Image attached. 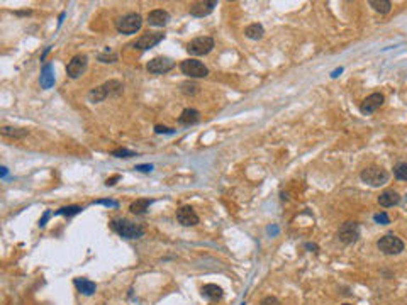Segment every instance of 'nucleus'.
I'll list each match as a JSON object with an SVG mask.
<instances>
[{
	"label": "nucleus",
	"mask_w": 407,
	"mask_h": 305,
	"mask_svg": "<svg viewBox=\"0 0 407 305\" xmlns=\"http://www.w3.org/2000/svg\"><path fill=\"white\" fill-rule=\"evenodd\" d=\"M110 229L117 232L119 236L126 237V239H139V237L144 236L143 227L127 219H112L110 220Z\"/></svg>",
	"instance_id": "obj_1"
},
{
	"label": "nucleus",
	"mask_w": 407,
	"mask_h": 305,
	"mask_svg": "<svg viewBox=\"0 0 407 305\" xmlns=\"http://www.w3.org/2000/svg\"><path fill=\"white\" fill-rule=\"evenodd\" d=\"M143 26V17L136 12H129L115 21V29L121 34H134Z\"/></svg>",
	"instance_id": "obj_2"
},
{
	"label": "nucleus",
	"mask_w": 407,
	"mask_h": 305,
	"mask_svg": "<svg viewBox=\"0 0 407 305\" xmlns=\"http://www.w3.org/2000/svg\"><path fill=\"white\" fill-rule=\"evenodd\" d=\"M360 178L370 187H380L389 181V173L383 168H380V166H370V168L361 171Z\"/></svg>",
	"instance_id": "obj_3"
},
{
	"label": "nucleus",
	"mask_w": 407,
	"mask_h": 305,
	"mask_svg": "<svg viewBox=\"0 0 407 305\" xmlns=\"http://www.w3.org/2000/svg\"><path fill=\"white\" fill-rule=\"evenodd\" d=\"M377 248H378V251H382L383 254H387V256H394V254H399L404 251V242L400 241L397 236L385 234L378 239Z\"/></svg>",
	"instance_id": "obj_4"
},
{
	"label": "nucleus",
	"mask_w": 407,
	"mask_h": 305,
	"mask_svg": "<svg viewBox=\"0 0 407 305\" xmlns=\"http://www.w3.org/2000/svg\"><path fill=\"white\" fill-rule=\"evenodd\" d=\"M214 49V39L210 36H199L187 44V51L192 56H204Z\"/></svg>",
	"instance_id": "obj_5"
},
{
	"label": "nucleus",
	"mask_w": 407,
	"mask_h": 305,
	"mask_svg": "<svg viewBox=\"0 0 407 305\" xmlns=\"http://www.w3.org/2000/svg\"><path fill=\"white\" fill-rule=\"evenodd\" d=\"M121 90H122V83L117 80H110V82H105L104 85L93 88V90L88 93V98H90L92 102H102L104 98H107L110 95V93H117Z\"/></svg>",
	"instance_id": "obj_6"
},
{
	"label": "nucleus",
	"mask_w": 407,
	"mask_h": 305,
	"mask_svg": "<svg viewBox=\"0 0 407 305\" xmlns=\"http://www.w3.org/2000/svg\"><path fill=\"white\" fill-rule=\"evenodd\" d=\"M180 70H182L183 75L190 76V78H204V76L209 75V68H207V66H205L202 61L192 59V58L182 61Z\"/></svg>",
	"instance_id": "obj_7"
},
{
	"label": "nucleus",
	"mask_w": 407,
	"mask_h": 305,
	"mask_svg": "<svg viewBox=\"0 0 407 305\" xmlns=\"http://www.w3.org/2000/svg\"><path fill=\"white\" fill-rule=\"evenodd\" d=\"M165 39L163 32H146L141 37H138L134 43H131V46L134 49H141V51H146V49L154 48L156 44H160Z\"/></svg>",
	"instance_id": "obj_8"
},
{
	"label": "nucleus",
	"mask_w": 407,
	"mask_h": 305,
	"mask_svg": "<svg viewBox=\"0 0 407 305\" xmlns=\"http://www.w3.org/2000/svg\"><path fill=\"white\" fill-rule=\"evenodd\" d=\"M173 68H175V61L166 56H156L151 61H148L146 65V70L154 75H165Z\"/></svg>",
	"instance_id": "obj_9"
},
{
	"label": "nucleus",
	"mask_w": 407,
	"mask_h": 305,
	"mask_svg": "<svg viewBox=\"0 0 407 305\" xmlns=\"http://www.w3.org/2000/svg\"><path fill=\"white\" fill-rule=\"evenodd\" d=\"M360 237V226L356 222H344L341 227L338 229V239L344 242V244H351V242H356Z\"/></svg>",
	"instance_id": "obj_10"
},
{
	"label": "nucleus",
	"mask_w": 407,
	"mask_h": 305,
	"mask_svg": "<svg viewBox=\"0 0 407 305\" xmlns=\"http://www.w3.org/2000/svg\"><path fill=\"white\" fill-rule=\"evenodd\" d=\"M87 63H88V58L85 54H76V56L71 58V61L66 66V73H68L70 78H78V76H82L85 73L87 70Z\"/></svg>",
	"instance_id": "obj_11"
},
{
	"label": "nucleus",
	"mask_w": 407,
	"mask_h": 305,
	"mask_svg": "<svg viewBox=\"0 0 407 305\" xmlns=\"http://www.w3.org/2000/svg\"><path fill=\"white\" fill-rule=\"evenodd\" d=\"M383 102H385V97H383L382 93H378V92L372 93V95H369L363 102H361L360 112L365 114V115H370L373 112H377V110L383 105Z\"/></svg>",
	"instance_id": "obj_12"
},
{
	"label": "nucleus",
	"mask_w": 407,
	"mask_h": 305,
	"mask_svg": "<svg viewBox=\"0 0 407 305\" xmlns=\"http://www.w3.org/2000/svg\"><path fill=\"white\" fill-rule=\"evenodd\" d=\"M177 220L182 226L192 227V226L199 224V215L195 214V210L190 207V205H182V207L177 210Z\"/></svg>",
	"instance_id": "obj_13"
},
{
	"label": "nucleus",
	"mask_w": 407,
	"mask_h": 305,
	"mask_svg": "<svg viewBox=\"0 0 407 305\" xmlns=\"http://www.w3.org/2000/svg\"><path fill=\"white\" fill-rule=\"evenodd\" d=\"M217 5L216 0H205V2H195L190 5L188 12L193 17H204V15H209L214 10V7Z\"/></svg>",
	"instance_id": "obj_14"
},
{
	"label": "nucleus",
	"mask_w": 407,
	"mask_h": 305,
	"mask_svg": "<svg viewBox=\"0 0 407 305\" xmlns=\"http://www.w3.org/2000/svg\"><path fill=\"white\" fill-rule=\"evenodd\" d=\"M146 21H148V24L153 27H163L170 22V14L163 9H154L148 14Z\"/></svg>",
	"instance_id": "obj_15"
},
{
	"label": "nucleus",
	"mask_w": 407,
	"mask_h": 305,
	"mask_svg": "<svg viewBox=\"0 0 407 305\" xmlns=\"http://www.w3.org/2000/svg\"><path fill=\"white\" fill-rule=\"evenodd\" d=\"M202 295L207 298V300H210V302H217V300H221V298H222L224 292H222V288L219 285L207 283V285L202 287Z\"/></svg>",
	"instance_id": "obj_16"
},
{
	"label": "nucleus",
	"mask_w": 407,
	"mask_h": 305,
	"mask_svg": "<svg viewBox=\"0 0 407 305\" xmlns=\"http://www.w3.org/2000/svg\"><path fill=\"white\" fill-rule=\"evenodd\" d=\"M400 202V195L395 190H385L380 193V197H378V204L382 205V207H394V205H397Z\"/></svg>",
	"instance_id": "obj_17"
},
{
	"label": "nucleus",
	"mask_w": 407,
	"mask_h": 305,
	"mask_svg": "<svg viewBox=\"0 0 407 305\" xmlns=\"http://www.w3.org/2000/svg\"><path fill=\"white\" fill-rule=\"evenodd\" d=\"M199 120H200L199 110H195V109H185L180 114V117H178V124H182V126H193V124H197Z\"/></svg>",
	"instance_id": "obj_18"
},
{
	"label": "nucleus",
	"mask_w": 407,
	"mask_h": 305,
	"mask_svg": "<svg viewBox=\"0 0 407 305\" xmlns=\"http://www.w3.org/2000/svg\"><path fill=\"white\" fill-rule=\"evenodd\" d=\"M73 285L78 288V292L83 293V295H93V293L97 292V285L87 278H75Z\"/></svg>",
	"instance_id": "obj_19"
},
{
	"label": "nucleus",
	"mask_w": 407,
	"mask_h": 305,
	"mask_svg": "<svg viewBox=\"0 0 407 305\" xmlns=\"http://www.w3.org/2000/svg\"><path fill=\"white\" fill-rule=\"evenodd\" d=\"M4 137H12V139H22V137H26L29 134V131L27 129H22V127H12V126H2V129H0Z\"/></svg>",
	"instance_id": "obj_20"
},
{
	"label": "nucleus",
	"mask_w": 407,
	"mask_h": 305,
	"mask_svg": "<svg viewBox=\"0 0 407 305\" xmlns=\"http://www.w3.org/2000/svg\"><path fill=\"white\" fill-rule=\"evenodd\" d=\"M151 204H153L151 198H138L136 202L131 204L129 210L132 214H136V215H143V214H146V210L149 209V205H151Z\"/></svg>",
	"instance_id": "obj_21"
},
{
	"label": "nucleus",
	"mask_w": 407,
	"mask_h": 305,
	"mask_svg": "<svg viewBox=\"0 0 407 305\" xmlns=\"http://www.w3.org/2000/svg\"><path fill=\"white\" fill-rule=\"evenodd\" d=\"M263 34H265V29H263V26L258 24V22L249 24L246 29H244V36L249 37V39H261Z\"/></svg>",
	"instance_id": "obj_22"
},
{
	"label": "nucleus",
	"mask_w": 407,
	"mask_h": 305,
	"mask_svg": "<svg viewBox=\"0 0 407 305\" xmlns=\"http://www.w3.org/2000/svg\"><path fill=\"white\" fill-rule=\"evenodd\" d=\"M53 83H54V76L51 73V65H46L41 73V85L43 88H51Z\"/></svg>",
	"instance_id": "obj_23"
},
{
	"label": "nucleus",
	"mask_w": 407,
	"mask_h": 305,
	"mask_svg": "<svg viewBox=\"0 0 407 305\" xmlns=\"http://www.w3.org/2000/svg\"><path fill=\"white\" fill-rule=\"evenodd\" d=\"M369 4L370 7H373V10H377L380 14H389L390 7H392V2H389V0H370Z\"/></svg>",
	"instance_id": "obj_24"
},
{
	"label": "nucleus",
	"mask_w": 407,
	"mask_h": 305,
	"mask_svg": "<svg viewBox=\"0 0 407 305\" xmlns=\"http://www.w3.org/2000/svg\"><path fill=\"white\" fill-rule=\"evenodd\" d=\"M394 175H395V178H397V180L407 181V163H399V165H395Z\"/></svg>",
	"instance_id": "obj_25"
},
{
	"label": "nucleus",
	"mask_w": 407,
	"mask_h": 305,
	"mask_svg": "<svg viewBox=\"0 0 407 305\" xmlns=\"http://www.w3.org/2000/svg\"><path fill=\"white\" fill-rule=\"evenodd\" d=\"M80 212H82L80 205H70V207H63V209L56 210L58 215H68V217H71V215H75V214H80Z\"/></svg>",
	"instance_id": "obj_26"
},
{
	"label": "nucleus",
	"mask_w": 407,
	"mask_h": 305,
	"mask_svg": "<svg viewBox=\"0 0 407 305\" xmlns=\"http://www.w3.org/2000/svg\"><path fill=\"white\" fill-rule=\"evenodd\" d=\"M112 156H115V158H132V156H136V153L129 151V149H126V148H119V149H114Z\"/></svg>",
	"instance_id": "obj_27"
},
{
	"label": "nucleus",
	"mask_w": 407,
	"mask_h": 305,
	"mask_svg": "<svg viewBox=\"0 0 407 305\" xmlns=\"http://www.w3.org/2000/svg\"><path fill=\"white\" fill-rule=\"evenodd\" d=\"M182 88L180 90L183 92V93H187V95H193V93H197V85H195V83H192V82H185V83H182L180 85Z\"/></svg>",
	"instance_id": "obj_28"
},
{
	"label": "nucleus",
	"mask_w": 407,
	"mask_h": 305,
	"mask_svg": "<svg viewBox=\"0 0 407 305\" xmlns=\"http://www.w3.org/2000/svg\"><path fill=\"white\" fill-rule=\"evenodd\" d=\"M99 59L102 61V63H114V61H117V54L115 53H109V49H107V53L99 54Z\"/></svg>",
	"instance_id": "obj_29"
},
{
	"label": "nucleus",
	"mask_w": 407,
	"mask_h": 305,
	"mask_svg": "<svg viewBox=\"0 0 407 305\" xmlns=\"http://www.w3.org/2000/svg\"><path fill=\"white\" fill-rule=\"evenodd\" d=\"M375 222L377 224H390V219H389V215L385 212H380V214H375Z\"/></svg>",
	"instance_id": "obj_30"
},
{
	"label": "nucleus",
	"mask_w": 407,
	"mask_h": 305,
	"mask_svg": "<svg viewBox=\"0 0 407 305\" xmlns=\"http://www.w3.org/2000/svg\"><path fill=\"white\" fill-rule=\"evenodd\" d=\"M154 132H156V134H173L175 131L170 129V127H165V126H156Z\"/></svg>",
	"instance_id": "obj_31"
},
{
	"label": "nucleus",
	"mask_w": 407,
	"mask_h": 305,
	"mask_svg": "<svg viewBox=\"0 0 407 305\" xmlns=\"http://www.w3.org/2000/svg\"><path fill=\"white\" fill-rule=\"evenodd\" d=\"M260 305H280V302H278L275 297H265Z\"/></svg>",
	"instance_id": "obj_32"
},
{
	"label": "nucleus",
	"mask_w": 407,
	"mask_h": 305,
	"mask_svg": "<svg viewBox=\"0 0 407 305\" xmlns=\"http://www.w3.org/2000/svg\"><path fill=\"white\" fill-rule=\"evenodd\" d=\"M136 170L143 171V173H149V171L153 170V166L151 165H139V166H136Z\"/></svg>",
	"instance_id": "obj_33"
},
{
	"label": "nucleus",
	"mask_w": 407,
	"mask_h": 305,
	"mask_svg": "<svg viewBox=\"0 0 407 305\" xmlns=\"http://www.w3.org/2000/svg\"><path fill=\"white\" fill-rule=\"evenodd\" d=\"M119 178H121V176H119V175H115V176H112V178H109L107 181H105V185H107V187H112L114 183H115L117 180H119Z\"/></svg>",
	"instance_id": "obj_34"
},
{
	"label": "nucleus",
	"mask_w": 407,
	"mask_h": 305,
	"mask_svg": "<svg viewBox=\"0 0 407 305\" xmlns=\"http://www.w3.org/2000/svg\"><path fill=\"white\" fill-rule=\"evenodd\" d=\"M95 204H104V205H112V207H117V202H112V200H97Z\"/></svg>",
	"instance_id": "obj_35"
},
{
	"label": "nucleus",
	"mask_w": 407,
	"mask_h": 305,
	"mask_svg": "<svg viewBox=\"0 0 407 305\" xmlns=\"http://www.w3.org/2000/svg\"><path fill=\"white\" fill-rule=\"evenodd\" d=\"M343 305H350V303H343Z\"/></svg>",
	"instance_id": "obj_36"
}]
</instances>
